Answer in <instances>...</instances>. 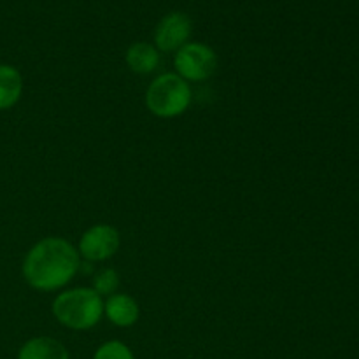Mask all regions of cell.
Instances as JSON below:
<instances>
[{
    "mask_svg": "<svg viewBox=\"0 0 359 359\" xmlns=\"http://www.w3.org/2000/svg\"><path fill=\"white\" fill-rule=\"evenodd\" d=\"M174 67L184 81H205L216 72L217 55L212 48L200 42H189L175 51Z\"/></svg>",
    "mask_w": 359,
    "mask_h": 359,
    "instance_id": "cell-4",
    "label": "cell"
},
{
    "mask_svg": "<svg viewBox=\"0 0 359 359\" xmlns=\"http://www.w3.org/2000/svg\"><path fill=\"white\" fill-rule=\"evenodd\" d=\"M93 359H135L133 358L132 351L125 346V344L118 342V340H112V342L104 344V346L98 347V351L95 353Z\"/></svg>",
    "mask_w": 359,
    "mask_h": 359,
    "instance_id": "cell-12",
    "label": "cell"
},
{
    "mask_svg": "<svg viewBox=\"0 0 359 359\" xmlns=\"http://www.w3.org/2000/svg\"><path fill=\"white\" fill-rule=\"evenodd\" d=\"M191 35V20L184 13H170L158 23L154 30V42L161 51H177L182 46L188 44Z\"/></svg>",
    "mask_w": 359,
    "mask_h": 359,
    "instance_id": "cell-6",
    "label": "cell"
},
{
    "mask_svg": "<svg viewBox=\"0 0 359 359\" xmlns=\"http://www.w3.org/2000/svg\"><path fill=\"white\" fill-rule=\"evenodd\" d=\"M18 359H69V351L62 342L49 337L32 339L20 349Z\"/></svg>",
    "mask_w": 359,
    "mask_h": 359,
    "instance_id": "cell-8",
    "label": "cell"
},
{
    "mask_svg": "<svg viewBox=\"0 0 359 359\" xmlns=\"http://www.w3.org/2000/svg\"><path fill=\"white\" fill-rule=\"evenodd\" d=\"M104 311L107 314L109 321L121 328H128V326L135 325L139 319V305L128 294H112L109 300L104 304Z\"/></svg>",
    "mask_w": 359,
    "mask_h": 359,
    "instance_id": "cell-7",
    "label": "cell"
},
{
    "mask_svg": "<svg viewBox=\"0 0 359 359\" xmlns=\"http://www.w3.org/2000/svg\"><path fill=\"white\" fill-rule=\"evenodd\" d=\"M79 270V251L70 242L48 237L28 251L23 262L25 280L34 290L55 291L72 280Z\"/></svg>",
    "mask_w": 359,
    "mask_h": 359,
    "instance_id": "cell-1",
    "label": "cell"
},
{
    "mask_svg": "<svg viewBox=\"0 0 359 359\" xmlns=\"http://www.w3.org/2000/svg\"><path fill=\"white\" fill-rule=\"evenodd\" d=\"M126 63L132 72L151 74L160 63V55L149 42H135L126 51Z\"/></svg>",
    "mask_w": 359,
    "mask_h": 359,
    "instance_id": "cell-10",
    "label": "cell"
},
{
    "mask_svg": "<svg viewBox=\"0 0 359 359\" xmlns=\"http://www.w3.org/2000/svg\"><path fill=\"white\" fill-rule=\"evenodd\" d=\"M191 104V88L177 74H163L149 84L146 105L158 118L181 116Z\"/></svg>",
    "mask_w": 359,
    "mask_h": 359,
    "instance_id": "cell-3",
    "label": "cell"
},
{
    "mask_svg": "<svg viewBox=\"0 0 359 359\" xmlns=\"http://www.w3.org/2000/svg\"><path fill=\"white\" fill-rule=\"evenodd\" d=\"M119 231L109 224H97L83 233L79 241V255L88 262H105L119 249Z\"/></svg>",
    "mask_w": 359,
    "mask_h": 359,
    "instance_id": "cell-5",
    "label": "cell"
},
{
    "mask_svg": "<svg viewBox=\"0 0 359 359\" xmlns=\"http://www.w3.org/2000/svg\"><path fill=\"white\" fill-rule=\"evenodd\" d=\"M23 93V77L13 65H0V111L18 104Z\"/></svg>",
    "mask_w": 359,
    "mask_h": 359,
    "instance_id": "cell-9",
    "label": "cell"
},
{
    "mask_svg": "<svg viewBox=\"0 0 359 359\" xmlns=\"http://www.w3.org/2000/svg\"><path fill=\"white\" fill-rule=\"evenodd\" d=\"M104 302L93 287H77L58 294L53 302V316L70 330H90L100 321Z\"/></svg>",
    "mask_w": 359,
    "mask_h": 359,
    "instance_id": "cell-2",
    "label": "cell"
},
{
    "mask_svg": "<svg viewBox=\"0 0 359 359\" xmlns=\"http://www.w3.org/2000/svg\"><path fill=\"white\" fill-rule=\"evenodd\" d=\"M118 286L119 277L112 269L100 270V272L93 277V290L97 291L98 294H109V297H112L114 291L118 290Z\"/></svg>",
    "mask_w": 359,
    "mask_h": 359,
    "instance_id": "cell-11",
    "label": "cell"
}]
</instances>
